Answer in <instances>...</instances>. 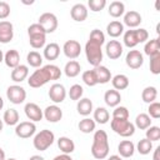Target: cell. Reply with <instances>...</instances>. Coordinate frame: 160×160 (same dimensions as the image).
<instances>
[{
	"label": "cell",
	"mask_w": 160,
	"mask_h": 160,
	"mask_svg": "<svg viewBox=\"0 0 160 160\" xmlns=\"http://www.w3.org/2000/svg\"><path fill=\"white\" fill-rule=\"evenodd\" d=\"M4 62L8 68L14 69L20 65V54L15 49H10L4 54Z\"/></svg>",
	"instance_id": "22"
},
{
	"label": "cell",
	"mask_w": 160,
	"mask_h": 160,
	"mask_svg": "<svg viewBox=\"0 0 160 160\" xmlns=\"http://www.w3.org/2000/svg\"><path fill=\"white\" fill-rule=\"evenodd\" d=\"M61 76V70L59 66L54 64H48L42 68L36 69L28 79V84L30 88L38 89L48 84L50 80H58Z\"/></svg>",
	"instance_id": "1"
},
{
	"label": "cell",
	"mask_w": 160,
	"mask_h": 160,
	"mask_svg": "<svg viewBox=\"0 0 160 160\" xmlns=\"http://www.w3.org/2000/svg\"><path fill=\"white\" fill-rule=\"evenodd\" d=\"M81 71V65L79 61L76 60H70L65 64V68H64V72L68 78H75L80 74Z\"/></svg>",
	"instance_id": "30"
},
{
	"label": "cell",
	"mask_w": 160,
	"mask_h": 160,
	"mask_svg": "<svg viewBox=\"0 0 160 160\" xmlns=\"http://www.w3.org/2000/svg\"><path fill=\"white\" fill-rule=\"evenodd\" d=\"M108 160H122V158L119 156V155H110V156L108 158Z\"/></svg>",
	"instance_id": "53"
},
{
	"label": "cell",
	"mask_w": 160,
	"mask_h": 160,
	"mask_svg": "<svg viewBox=\"0 0 160 160\" xmlns=\"http://www.w3.org/2000/svg\"><path fill=\"white\" fill-rule=\"evenodd\" d=\"M2 61H4V52L0 50V64H1Z\"/></svg>",
	"instance_id": "55"
},
{
	"label": "cell",
	"mask_w": 160,
	"mask_h": 160,
	"mask_svg": "<svg viewBox=\"0 0 160 160\" xmlns=\"http://www.w3.org/2000/svg\"><path fill=\"white\" fill-rule=\"evenodd\" d=\"M42 112H44L45 120H48L49 122H58L62 119V110L56 104L46 106L45 110H42Z\"/></svg>",
	"instance_id": "16"
},
{
	"label": "cell",
	"mask_w": 160,
	"mask_h": 160,
	"mask_svg": "<svg viewBox=\"0 0 160 160\" xmlns=\"http://www.w3.org/2000/svg\"><path fill=\"white\" fill-rule=\"evenodd\" d=\"M6 158H5V151L0 148V160H5Z\"/></svg>",
	"instance_id": "54"
},
{
	"label": "cell",
	"mask_w": 160,
	"mask_h": 160,
	"mask_svg": "<svg viewBox=\"0 0 160 160\" xmlns=\"http://www.w3.org/2000/svg\"><path fill=\"white\" fill-rule=\"evenodd\" d=\"M151 118L146 114V112H141L135 118V128L140 129V130H146L149 126H151Z\"/></svg>",
	"instance_id": "37"
},
{
	"label": "cell",
	"mask_w": 160,
	"mask_h": 160,
	"mask_svg": "<svg viewBox=\"0 0 160 160\" xmlns=\"http://www.w3.org/2000/svg\"><path fill=\"white\" fill-rule=\"evenodd\" d=\"M145 136L148 140H150L151 142L158 141L160 139V128L159 126H149L145 131Z\"/></svg>",
	"instance_id": "42"
},
{
	"label": "cell",
	"mask_w": 160,
	"mask_h": 160,
	"mask_svg": "<svg viewBox=\"0 0 160 160\" xmlns=\"http://www.w3.org/2000/svg\"><path fill=\"white\" fill-rule=\"evenodd\" d=\"M19 112L15 109H8L5 110L4 115H2V121L4 124L9 125V126H16L19 124Z\"/></svg>",
	"instance_id": "32"
},
{
	"label": "cell",
	"mask_w": 160,
	"mask_h": 160,
	"mask_svg": "<svg viewBox=\"0 0 160 160\" xmlns=\"http://www.w3.org/2000/svg\"><path fill=\"white\" fill-rule=\"evenodd\" d=\"M118 151H119V156L121 158H131L135 152V144L131 140H122L119 142L118 145Z\"/></svg>",
	"instance_id": "20"
},
{
	"label": "cell",
	"mask_w": 160,
	"mask_h": 160,
	"mask_svg": "<svg viewBox=\"0 0 160 160\" xmlns=\"http://www.w3.org/2000/svg\"><path fill=\"white\" fill-rule=\"evenodd\" d=\"M10 76H11V80L15 81V82H21V81H24V80L28 79V76H29V68H28V65L20 64L19 66L14 68V69L11 70Z\"/></svg>",
	"instance_id": "24"
},
{
	"label": "cell",
	"mask_w": 160,
	"mask_h": 160,
	"mask_svg": "<svg viewBox=\"0 0 160 160\" xmlns=\"http://www.w3.org/2000/svg\"><path fill=\"white\" fill-rule=\"evenodd\" d=\"M36 132V125L32 121H21L15 126V134L18 138L29 139Z\"/></svg>",
	"instance_id": "9"
},
{
	"label": "cell",
	"mask_w": 160,
	"mask_h": 160,
	"mask_svg": "<svg viewBox=\"0 0 160 160\" xmlns=\"http://www.w3.org/2000/svg\"><path fill=\"white\" fill-rule=\"evenodd\" d=\"M58 148L62 154H71L75 150V142L68 136H60L58 139Z\"/></svg>",
	"instance_id": "28"
},
{
	"label": "cell",
	"mask_w": 160,
	"mask_h": 160,
	"mask_svg": "<svg viewBox=\"0 0 160 160\" xmlns=\"http://www.w3.org/2000/svg\"><path fill=\"white\" fill-rule=\"evenodd\" d=\"M60 55V46L56 42H50L48 45L44 46V52H42V58H45L46 60H56Z\"/></svg>",
	"instance_id": "26"
},
{
	"label": "cell",
	"mask_w": 160,
	"mask_h": 160,
	"mask_svg": "<svg viewBox=\"0 0 160 160\" xmlns=\"http://www.w3.org/2000/svg\"><path fill=\"white\" fill-rule=\"evenodd\" d=\"M122 41H124V45L129 49H132L135 48L139 41H138V36H136V31L135 29H131V30H126L124 32V36H122Z\"/></svg>",
	"instance_id": "34"
},
{
	"label": "cell",
	"mask_w": 160,
	"mask_h": 160,
	"mask_svg": "<svg viewBox=\"0 0 160 160\" xmlns=\"http://www.w3.org/2000/svg\"><path fill=\"white\" fill-rule=\"evenodd\" d=\"M26 61H28V64H29L30 66L39 69V68L42 65V61H44V60H42V55H41L40 52L32 50V51L28 52V55H26Z\"/></svg>",
	"instance_id": "38"
},
{
	"label": "cell",
	"mask_w": 160,
	"mask_h": 160,
	"mask_svg": "<svg viewBox=\"0 0 160 160\" xmlns=\"http://www.w3.org/2000/svg\"><path fill=\"white\" fill-rule=\"evenodd\" d=\"M29 160H45V159L41 155H32V156L29 158Z\"/></svg>",
	"instance_id": "52"
},
{
	"label": "cell",
	"mask_w": 160,
	"mask_h": 160,
	"mask_svg": "<svg viewBox=\"0 0 160 160\" xmlns=\"http://www.w3.org/2000/svg\"><path fill=\"white\" fill-rule=\"evenodd\" d=\"M159 152H160V148L158 146V148H155V150H154L152 160H160V158H159Z\"/></svg>",
	"instance_id": "51"
},
{
	"label": "cell",
	"mask_w": 160,
	"mask_h": 160,
	"mask_svg": "<svg viewBox=\"0 0 160 160\" xmlns=\"http://www.w3.org/2000/svg\"><path fill=\"white\" fill-rule=\"evenodd\" d=\"M49 98L50 100L54 102V104H60L65 100L68 92H66V89L62 84H59V82H55L50 86L49 89Z\"/></svg>",
	"instance_id": "10"
},
{
	"label": "cell",
	"mask_w": 160,
	"mask_h": 160,
	"mask_svg": "<svg viewBox=\"0 0 160 160\" xmlns=\"http://www.w3.org/2000/svg\"><path fill=\"white\" fill-rule=\"evenodd\" d=\"M129 78L125 75V74H116L115 76L111 78V84H112V88L115 90H125L128 86H129Z\"/></svg>",
	"instance_id": "31"
},
{
	"label": "cell",
	"mask_w": 160,
	"mask_h": 160,
	"mask_svg": "<svg viewBox=\"0 0 160 160\" xmlns=\"http://www.w3.org/2000/svg\"><path fill=\"white\" fill-rule=\"evenodd\" d=\"M78 128H79V130H80L81 132H84V134H90V132L95 131L96 122H95L91 118H84L82 120L79 121Z\"/></svg>",
	"instance_id": "35"
},
{
	"label": "cell",
	"mask_w": 160,
	"mask_h": 160,
	"mask_svg": "<svg viewBox=\"0 0 160 160\" xmlns=\"http://www.w3.org/2000/svg\"><path fill=\"white\" fill-rule=\"evenodd\" d=\"M92 114H94V119H92V120H94L95 122H98V124H101V125L106 124V122L109 121V119H110L109 111L106 110V108H102V106L96 108V109L92 111Z\"/></svg>",
	"instance_id": "33"
},
{
	"label": "cell",
	"mask_w": 160,
	"mask_h": 160,
	"mask_svg": "<svg viewBox=\"0 0 160 160\" xmlns=\"http://www.w3.org/2000/svg\"><path fill=\"white\" fill-rule=\"evenodd\" d=\"M106 32L111 38H119L124 34V24L119 20H112L106 25Z\"/></svg>",
	"instance_id": "27"
},
{
	"label": "cell",
	"mask_w": 160,
	"mask_h": 160,
	"mask_svg": "<svg viewBox=\"0 0 160 160\" xmlns=\"http://www.w3.org/2000/svg\"><path fill=\"white\" fill-rule=\"evenodd\" d=\"M144 54L148 55L149 58L160 54V41H159L158 38L150 39V40H148L145 42V45H144Z\"/></svg>",
	"instance_id": "25"
},
{
	"label": "cell",
	"mask_w": 160,
	"mask_h": 160,
	"mask_svg": "<svg viewBox=\"0 0 160 160\" xmlns=\"http://www.w3.org/2000/svg\"><path fill=\"white\" fill-rule=\"evenodd\" d=\"M125 62L130 69H134V70L140 69L144 64V55L139 50H130L126 54Z\"/></svg>",
	"instance_id": "13"
},
{
	"label": "cell",
	"mask_w": 160,
	"mask_h": 160,
	"mask_svg": "<svg viewBox=\"0 0 160 160\" xmlns=\"http://www.w3.org/2000/svg\"><path fill=\"white\" fill-rule=\"evenodd\" d=\"M152 148H154L152 142L150 140H148L146 138H144V139L139 140V142L135 146V150L141 155H148V154H150L152 151Z\"/></svg>",
	"instance_id": "39"
},
{
	"label": "cell",
	"mask_w": 160,
	"mask_h": 160,
	"mask_svg": "<svg viewBox=\"0 0 160 160\" xmlns=\"http://www.w3.org/2000/svg\"><path fill=\"white\" fill-rule=\"evenodd\" d=\"M38 24L41 25V28L44 29V31L46 34L54 32L58 29V25H59L58 18L52 12H44V14H41L39 16V19H38Z\"/></svg>",
	"instance_id": "7"
},
{
	"label": "cell",
	"mask_w": 160,
	"mask_h": 160,
	"mask_svg": "<svg viewBox=\"0 0 160 160\" xmlns=\"http://www.w3.org/2000/svg\"><path fill=\"white\" fill-rule=\"evenodd\" d=\"M24 111H25V115L29 119V121H32V122L40 121L44 118V112H42L41 108L38 104H35V102H28V104H25Z\"/></svg>",
	"instance_id": "12"
},
{
	"label": "cell",
	"mask_w": 160,
	"mask_h": 160,
	"mask_svg": "<svg viewBox=\"0 0 160 160\" xmlns=\"http://www.w3.org/2000/svg\"><path fill=\"white\" fill-rule=\"evenodd\" d=\"M82 94H84V89H82V86H81L80 84H74V85H71L70 89H69V91H68L69 98H70L71 100H75V101L80 100V99L82 98Z\"/></svg>",
	"instance_id": "40"
},
{
	"label": "cell",
	"mask_w": 160,
	"mask_h": 160,
	"mask_svg": "<svg viewBox=\"0 0 160 160\" xmlns=\"http://www.w3.org/2000/svg\"><path fill=\"white\" fill-rule=\"evenodd\" d=\"M112 119H129V110L126 106H115L112 110Z\"/></svg>",
	"instance_id": "44"
},
{
	"label": "cell",
	"mask_w": 160,
	"mask_h": 160,
	"mask_svg": "<svg viewBox=\"0 0 160 160\" xmlns=\"http://www.w3.org/2000/svg\"><path fill=\"white\" fill-rule=\"evenodd\" d=\"M91 155L95 159L102 160L108 158L110 145H109V138L105 130H96L92 136V144H91Z\"/></svg>",
	"instance_id": "2"
},
{
	"label": "cell",
	"mask_w": 160,
	"mask_h": 160,
	"mask_svg": "<svg viewBox=\"0 0 160 160\" xmlns=\"http://www.w3.org/2000/svg\"><path fill=\"white\" fill-rule=\"evenodd\" d=\"M150 71L154 75L160 74V54L150 58Z\"/></svg>",
	"instance_id": "47"
},
{
	"label": "cell",
	"mask_w": 160,
	"mask_h": 160,
	"mask_svg": "<svg viewBox=\"0 0 160 160\" xmlns=\"http://www.w3.org/2000/svg\"><path fill=\"white\" fill-rule=\"evenodd\" d=\"M135 31H136V36H138V41H139V44H141V42H146V41L149 40V32H148L146 29L140 28V29H135Z\"/></svg>",
	"instance_id": "48"
},
{
	"label": "cell",
	"mask_w": 160,
	"mask_h": 160,
	"mask_svg": "<svg viewBox=\"0 0 160 160\" xmlns=\"http://www.w3.org/2000/svg\"><path fill=\"white\" fill-rule=\"evenodd\" d=\"M21 2H22V4H25V5H29V4H34V1H32V0H30V1H25V0H22Z\"/></svg>",
	"instance_id": "56"
},
{
	"label": "cell",
	"mask_w": 160,
	"mask_h": 160,
	"mask_svg": "<svg viewBox=\"0 0 160 160\" xmlns=\"http://www.w3.org/2000/svg\"><path fill=\"white\" fill-rule=\"evenodd\" d=\"M14 38V26L10 21L8 20H1L0 21V42L1 44H8Z\"/></svg>",
	"instance_id": "15"
},
{
	"label": "cell",
	"mask_w": 160,
	"mask_h": 160,
	"mask_svg": "<svg viewBox=\"0 0 160 160\" xmlns=\"http://www.w3.org/2000/svg\"><path fill=\"white\" fill-rule=\"evenodd\" d=\"M104 101L110 108H115V106L120 105V101H121V94H120V91H118L115 89L106 90L105 94H104Z\"/></svg>",
	"instance_id": "21"
},
{
	"label": "cell",
	"mask_w": 160,
	"mask_h": 160,
	"mask_svg": "<svg viewBox=\"0 0 160 160\" xmlns=\"http://www.w3.org/2000/svg\"><path fill=\"white\" fill-rule=\"evenodd\" d=\"M88 6L91 11L98 12V11H101L106 6V0H89Z\"/></svg>",
	"instance_id": "45"
},
{
	"label": "cell",
	"mask_w": 160,
	"mask_h": 160,
	"mask_svg": "<svg viewBox=\"0 0 160 160\" xmlns=\"http://www.w3.org/2000/svg\"><path fill=\"white\" fill-rule=\"evenodd\" d=\"M2 128H4V121H2V119H0V132L2 131Z\"/></svg>",
	"instance_id": "58"
},
{
	"label": "cell",
	"mask_w": 160,
	"mask_h": 160,
	"mask_svg": "<svg viewBox=\"0 0 160 160\" xmlns=\"http://www.w3.org/2000/svg\"><path fill=\"white\" fill-rule=\"evenodd\" d=\"M5 160H16V159H14V158H10V159H5Z\"/></svg>",
	"instance_id": "59"
},
{
	"label": "cell",
	"mask_w": 160,
	"mask_h": 160,
	"mask_svg": "<svg viewBox=\"0 0 160 160\" xmlns=\"http://www.w3.org/2000/svg\"><path fill=\"white\" fill-rule=\"evenodd\" d=\"M76 110L80 115L88 118L92 111H94V105H92V101L88 98H81L80 100H78V104H76Z\"/></svg>",
	"instance_id": "23"
},
{
	"label": "cell",
	"mask_w": 160,
	"mask_h": 160,
	"mask_svg": "<svg viewBox=\"0 0 160 160\" xmlns=\"http://www.w3.org/2000/svg\"><path fill=\"white\" fill-rule=\"evenodd\" d=\"M6 98L9 99L10 102L15 104V105H19L21 102L25 101L26 99V91L22 86L20 85H10L8 89H6Z\"/></svg>",
	"instance_id": "8"
},
{
	"label": "cell",
	"mask_w": 160,
	"mask_h": 160,
	"mask_svg": "<svg viewBox=\"0 0 160 160\" xmlns=\"http://www.w3.org/2000/svg\"><path fill=\"white\" fill-rule=\"evenodd\" d=\"M10 15V5L6 1H0V20L6 19Z\"/></svg>",
	"instance_id": "49"
},
{
	"label": "cell",
	"mask_w": 160,
	"mask_h": 160,
	"mask_svg": "<svg viewBox=\"0 0 160 160\" xmlns=\"http://www.w3.org/2000/svg\"><path fill=\"white\" fill-rule=\"evenodd\" d=\"M105 52L109 59L116 60L122 55V44L118 40H110L105 45Z\"/></svg>",
	"instance_id": "14"
},
{
	"label": "cell",
	"mask_w": 160,
	"mask_h": 160,
	"mask_svg": "<svg viewBox=\"0 0 160 160\" xmlns=\"http://www.w3.org/2000/svg\"><path fill=\"white\" fill-rule=\"evenodd\" d=\"M141 21H142V18H141L140 12H138L135 10H130L124 14V25L129 26L130 29L138 28L141 24Z\"/></svg>",
	"instance_id": "18"
},
{
	"label": "cell",
	"mask_w": 160,
	"mask_h": 160,
	"mask_svg": "<svg viewBox=\"0 0 160 160\" xmlns=\"http://www.w3.org/2000/svg\"><path fill=\"white\" fill-rule=\"evenodd\" d=\"M148 115H149L151 119H159V118H160V102L154 101V102L149 104Z\"/></svg>",
	"instance_id": "46"
},
{
	"label": "cell",
	"mask_w": 160,
	"mask_h": 160,
	"mask_svg": "<svg viewBox=\"0 0 160 160\" xmlns=\"http://www.w3.org/2000/svg\"><path fill=\"white\" fill-rule=\"evenodd\" d=\"M110 126L115 134L122 138H129L135 134V125L130 122L129 119H112Z\"/></svg>",
	"instance_id": "6"
},
{
	"label": "cell",
	"mask_w": 160,
	"mask_h": 160,
	"mask_svg": "<svg viewBox=\"0 0 160 160\" xmlns=\"http://www.w3.org/2000/svg\"><path fill=\"white\" fill-rule=\"evenodd\" d=\"M4 108V100H2V98L0 96V110Z\"/></svg>",
	"instance_id": "57"
},
{
	"label": "cell",
	"mask_w": 160,
	"mask_h": 160,
	"mask_svg": "<svg viewBox=\"0 0 160 160\" xmlns=\"http://www.w3.org/2000/svg\"><path fill=\"white\" fill-rule=\"evenodd\" d=\"M70 16H71V19H72L74 21L82 22V21H85L86 18H88V8H86L84 4H81V2L75 4V5L71 8V10H70Z\"/></svg>",
	"instance_id": "17"
},
{
	"label": "cell",
	"mask_w": 160,
	"mask_h": 160,
	"mask_svg": "<svg viewBox=\"0 0 160 160\" xmlns=\"http://www.w3.org/2000/svg\"><path fill=\"white\" fill-rule=\"evenodd\" d=\"M52 160H72V158L69 154H60V155H56Z\"/></svg>",
	"instance_id": "50"
},
{
	"label": "cell",
	"mask_w": 160,
	"mask_h": 160,
	"mask_svg": "<svg viewBox=\"0 0 160 160\" xmlns=\"http://www.w3.org/2000/svg\"><path fill=\"white\" fill-rule=\"evenodd\" d=\"M81 79L84 81V84H86L88 86H95V85H98L96 78H95V74H94V70L92 69L84 71L82 75H81Z\"/></svg>",
	"instance_id": "43"
},
{
	"label": "cell",
	"mask_w": 160,
	"mask_h": 160,
	"mask_svg": "<svg viewBox=\"0 0 160 160\" xmlns=\"http://www.w3.org/2000/svg\"><path fill=\"white\" fill-rule=\"evenodd\" d=\"M55 141V135L51 130H48V129H44V130H40L39 132H36L34 135V139H32V145L36 150L39 151H45L48 148H50Z\"/></svg>",
	"instance_id": "5"
},
{
	"label": "cell",
	"mask_w": 160,
	"mask_h": 160,
	"mask_svg": "<svg viewBox=\"0 0 160 160\" xmlns=\"http://www.w3.org/2000/svg\"><path fill=\"white\" fill-rule=\"evenodd\" d=\"M84 51H85L86 60H88V62L90 65H92L94 68L101 65V61H102V58H104L101 45H99V44H96L94 41L88 40L86 44H85Z\"/></svg>",
	"instance_id": "4"
},
{
	"label": "cell",
	"mask_w": 160,
	"mask_h": 160,
	"mask_svg": "<svg viewBox=\"0 0 160 160\" xmlns=\"http://www.w3.org/2000/svg\"><path fill=\"white\" fill-rule=\"evenodd\" d=\"M62 52L68 59H76L81 54V45L76 40H68L62 45Z\"/></svg>",
	"instance_id": "11"
},
{
	"label": "cell",
	"mask_w": 160,
	"mask_h": 160,
	"mask_svg": "<svg viewBox=\"0 0 160 160\" xmlns=\"http://www.w3.org/2000/svg\"><path fill=\"white\" fill-rule=\"evenodd\" d=\"M158 98V89L155 86H146L144 88L142 92H141V99L144 102H148V104H151L156 100Z\"/></svg>",
	"instance_id": "36"
},
{
	"label": "cell",
	"mask_w": 160,
	"mask_h": 160,
	"mask_svg": "<svg viewBox=\"0 0 160 160\" xmlns=\"http://www.w3.org/2000/svg\"><path fill=\"white\" fill-rule=\"evenodd\" d=\"M92 70H94V74H95V78H96V82L98 84H108L111 80V78H112L110 70L106 66H104V65L95 66Z\"/></svg>",
	"instance_id": "19"
},
{
	"label": "cell",
	"mask_w": 160,
	"mask_h": 160,
	"mask_svg": "<svg viewBox=\"0 0 160 160\" xmlns=\"http://www.w3.org/2000/svg\"><path fill=\"white\" fill-rule=\"evenodd\" d=\"M108 11H109L110 16L118 19V18H120L125 14V4L122 1H118V0L111 1L109 8H108Z\"/></svg>",
	"instance_id": "29"
},
{
	"label": "cell",
	"mask_w": 160,
	"mask_h": 160,
	"mask_svg": "<svg viewBox=\"0 0 160 160\" xmlns=\"http://www.w3.org/2000/svg\"><path fill=\"white\" fill-rule=\"evenodd\" d=\"M89 40L90 41H94V42H96V44H99V45L102 46L105 44V34L101 30H99V29H94L90 32V35H89Z\"/></svg>",
	"instance_id": "41"
},
{
	"label": "cell",
	"mask_w": 160,
	"mask_h": 160,
	"mask_svg": "<svg viewBox=\"0 0 160 160\" xmlns=\"http://www.w3.org/2000/svg\"><path fill=\"white\" fill-rule=\"evenodd\" d=\"M28 35H29V42L31 45V48L34 49H41L45 46L46 42V32L44 31V29L41 28V25H39L38 22L31 24L28 28Z\"/></svg>",
	"instance_id": "3"
}]
</instances>
